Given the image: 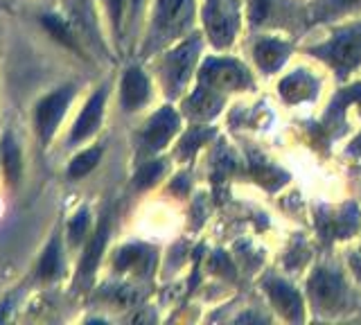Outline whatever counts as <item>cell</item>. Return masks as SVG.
Returning a JSON list of instances; mask_svg holds the SVG:
<instances>
[{
	"instance_id": "6da1fadb",
	"label": "cell",
	"mask_w": 361,
	"mask_h": 325,
	"mask_svg": "<svg viewBox=\"0 0 361 325\" xmlns=\"http://www.w3.org/2000/svg\"><path fill=\"white\" fill-rule=\"evenodd\" d=\"M73 93H75V88H71V86L59 88V91L45 95L41 102L34 106V129H37L43 145L50 142L54 129L59 127L66 109L73 99Z\"/></svg>"
},
{
	"instance_id": "7a4b0ae2",
	"label": "cell",
	"mask_w": 361,
	"mask_h": 325,
	"mask_svg": "<svg viewBox=\"0 0 361 325\" xmlns=\"http://www.w3.org/2000/svg\"><path fill=\"white\" fill-rule=\"evenodd\" d=\"M206 27L217 46L231 43L237 27V12L233 0H208L206 3Z\"/></svg>"
},
{
	"instance_id": "3957f363",
	"label": "cell",
	"mask_w": 361,
	"mask_h": 325,
	"mask_svg": "<svg viewBox=\"0 0 361 325\" xmlns=\"http://www.w3.org/2000/svg\"><path fill=\"white\" fill-rule=\"evenodd\" d=\"M325 57H330L338 68H350L361 59V27L341 32L325 48H321Z\"/></svg>"
},
{
	"instance_id": "277c9868",
	"label": "cell",
	"mask_w": 361,
	"mask_h": 325,
	"mask_svg": "<svg viewBox=\"0 0 361 325\" xmlns=\"http://www.w3.org/2000/svg\"><path fill=\"white\" fill-rule=\"evenodd\" d=\"M192 14V0H158L156 27L163 35H174L188 23Z\"/></svg>"
},
{
	"instance_id": "5b68a950",
	"label": "cell",
	"mask_w": 361,
	"mask_h": 325,
	"mask_svg": "<svg viewBox=\"0 0 361 325\" xmlns=\"http://www.w3.org/2000/svg\"><path fill=\"white\" fill-rule=\"evenodd\" d=\"M104 88H99V91L88 99L84 111L79 114L75 127L71 131V145L73 142H79V140H86L90 133H95V129L99 127V120H102V109H104Z\"/></svg>"
},
{
	"instance_id": "8992f818",
	"label": "cell",
	"mask_w": 361,
	"mask_h": 325,
	"mask_svg": "<svg viewBox=\"0 0 361 325\" xmlns=\"http://www.w3.org/2000/svg\"><path fill=\"white\" fill-rule=\"evenodd\" d=\"M197 50H199V43L192 41V43H185V46H180L178 50H174L172 57L167 59V84L174 93H176V88L185 84Z\"/></svg>"
},
{
	"instance_id": "52a82bcc",
	"label": "cell",
	"mask_w": 361,
	"mask_h": 325,
	"mask_svg": "<svg viewBox=\"0 0 361 325\" xmlns=\"http://www.w3.org/2000/svg\"><path fill=\"white\" fill-rule=\"evenodd\" d=\"M176 125H178V120H176V114L172 109L158 111V114L152 118L149 127H147V131H145V145L149 149H161L163 145L169 140V136L174 133Z\"/></svg>"
},
{
	"instance_id": "ba28073f",
	"label": "cell",
	"mask_w": 361,
	"mask_h": 325,
	"mask_svg": "<svg viewBox=\"0 0 361 325\" xmlns=\"http://www.w3.org/2000/svg\"><path fill=\"white\" fill-rule=\"evenodd\" d=\"M147 97H149V82H147V77L138 70V68H131L127 70L122 80V104L124 109H138L147 102Z\"/></svg>"
},
{
	"instance_id": "9c48e42d",
	"label": "cell",
	"mask_w": 361,
	"mask_h": 325,
	"mask_svg": "<svg viewBox=\"0 0 361 325\" xmlns=\"http://www.w3.org/2000/svg\"><path fill=\"white\" fill-rule=\"evenodd\" d=\"M0 154H3V170H5V178L9 185H16L20 181L23 174V154L16 138L7 131L3 136V142H0Z\"/></svg>"
},
{
	"instance_id": "30bf717a",
	"label": "cell",
	"mask_w": 361,
	"mask_h": 325,
	"mask_svg": "<svg viewBox=\"0 0 361 325\" xmlns=\"http://www.w3.org/2000/svg\"><path fill=\"white\" fill-rule=\"evenodd\" d=\"M106 238H109V221L104 219L99 223L97 233L93 235V240H90V244L86 246V253L82 257V264H79V271H82L84 276L93 274L95 266L99 262V255L102 251H104V244H106Z\"/></svg>"
},
{
	"instance_id": "8fae6325",
	"label": "cell",
	"mask_w": 361,
	"mask_h": 325,
	"mask_svg": "<svg viewBox=\"0 0 361 325\" xmlns=\"http://www.w3.org/2000/svg\"><path fill=\"white\" fill-rule=\"evenodd\" d=\"M312 294L316 300L323 302V305H332V302H336L338 294H341L338 278H334L330 274H319L312 283Z\"/></svg>"
},
{
	"instance_id": "7c38bea8",
	"label": "cell",
	"mask_w": 361,
	"mask_h": 325,
	"mask_svg": "<svg viewBox=\"0 0 361 325\" xmlns=\"http://www.w3.org/2000/svg\"><path fill=\"white\" fill-rule=\"evenodd\" d=\"M61 269V246H59V238H52L50 244L45 246V251L41 255V262H39V278L48 280V278H54L59 274Z\"/></svg>"
},
{
	"instance_id": "4fadbf2b",
	"label": "cell",
	"mask_w": 361,
	"mask_h": 325,
	"mask_svg": "<svg viewBox=\"0 0 361 325\" xmlns=\"http://www.w3.org/2000/svg\"><path fill=\"white\" fill-rule=\"evenodd\" d=\"M255 59L264 70H274L285 59V46H280L276 41H262L255 48Z\"/></svg>"
},
{
	"instance_id": "5bb4252c",
	"label": "cell",
	"mask_w": 361,
	"mask_h": 325,
	"mask_svg": "<svg viewBox=\"0 0 361 325\" xmlns=\"http://www.w3.org/2000/svg\"><path fill=\"white\" fill-rule=\"evenodd\" d=\"M43 25H45V30L50 32V35L59 41V43H63L66 48H73V50H79V46H77V39H75V35H73V30L68 27V23L63 18H59V16H43Z\"/></svg>"
},
{
	"instance_id": "9a60e30c",
	"label": "cell",
	"mask_w": 361,
	"mask_h": 325,
	"mask_svg": "<svg viewBox=\"0 0 361 325\" xmlns=\"http://www.w3.org/2000/svg\"><path fill=\"white\" fill-rule=\"evenodd\" d=\"M99 156H102V149L99 147H93V149H86L79 156L71 161V167H68V176L71 178H82L86 176L90 170H95V165L99 163Z\"/></svg>"
},
{
	"instance_id": "2e32d148",
	"label": "cell",
	"mask_w": 361,
	"mask_h": 325,
	"mask_svg": "<svg viewBox=\"0 0 361 325\" xmlns=\"http://www.w3.org/2000/svg\"><path fill=\"white\" fill-rule=\"evenodd\" d=\"M271 296H274V300L278 302V305L282 307V312L289 314V317H296V314L300 312V298L293 289H289L287 285H274V289H271Z\"/></svg>"
},
{
	"instance_id": "e0dca14e",
	"label": "cell",
	"mask_w": 361,
	"mask_h": 325,
	"mask_svg": "<svg viewBox=\"0 0 361 325\" xmlns=\"http://www.w3.org/2000/svg\"><path fill=\"white\" fill-rule=\"evenodd\" d=\"M291 91H296V93L291 95V99L310 97L307 93H314V84H312L310 77H305L302 73H296V75H291L289 80H285V84H282V93H285V97H287Z\"/></svg>"
},
{
	"instance_id": "ac0fdd59",
	"label": "cell",
	"mask_w": 361,
	"mask_h": 325,
	"mask_svg": "<svg viewBox=\"0 0 361 325\" xmlns=\"http://www.w3.org/2000/svg\"><path fill=\"white\" fill-rule=\"evenodd\" d=\"M86 228H88V210H79L77 215L73 217L71 226H68V235H71V242L73 244L82 242V238L86 235Z\"/></svg>"
},
{
	"instance_id": "d6986e66",
	"label": "cell",
	"mask_w": 361,
	"mask_h": 325,
	"mask_svg": "<svg viewBox=\"0 0 361 325\" xmlns=\"http://www.w3.org/2000/svg\"><path fill=\"white\" fill-rule=\"evenodd\" d=\"M163 172V165L158 163V161H154V163H147L142 170L138 172V176H135V181H138V185H149V183H154L156 178H158V174Z\"/></svg>"
},
{
	"instance_id": "ffe728a7",
	"label": "cell",
	"mask_w": 361,
	"mask_h": 325,
	"mask_svg": "<svg viewBox=\"0 0 361 325\" xmlns=\"http://www.w3.org/2000/svg\"><path fill=\"white\" fill-rule=\"evenodd\" d=\"M106 5H109V12H111L113 23L120 25V16H122V0H106Z\"/></svg>"
}]
</instances>
